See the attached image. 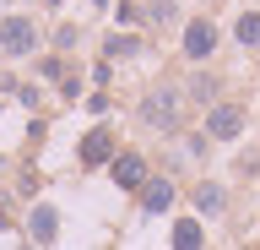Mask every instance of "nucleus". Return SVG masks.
<instances>
[{
  "label": "nucleus",
  "mask_w": 260,
  "mask_h": 250,
  "mask_svg": "<svg viewBox=\"0 0 260 250\" xmlns=\"http://www.w3.org/2000/svg\"><path fill=\"white\" fill-rule=\"evenodd\" d=\"M244 131V109L239 103H211L206 109V142H233Z\"/></svg>",
  "instance_id": "f257e3e1"
},
{
  "label": "nucleus",
  "mask_w": 260,
  "mask_h": 250,
  "mask_svg": "<svg viewBox=\"0 0 260 250\" xmlns=\"http://www.w3.org/2000/svg\"><path fill=\"white\" fill-rule=\"evenodd\" d=\"M38 49V27L27 17H6L0 22V54H32Z\"/></svg>",
  "instance_id": "f03ea898"
},
{
  "label": "nucleus",
  "mask_w": 260,
  "mask_h": 250,
  "mask_svg": "<svg viewBox=\"0 0 260 250\" xmlns=\"http://www.w3.org/2000/svg\"><path fill=\"white\" fill-rule=\"evenodd\" d=\"M217 22L211 17H190L184 22V54H190V60H211V49H217Z\"/></svg>",
  "instance_id": "7ed1b4c3"
},
{
  "label": "nucleus",
  "mask_w": 260,
  "mask_h": 250,
  "mask_svg": "<svg viewBox=\"0 0 260 250\" xmlns=\"http://www.w3.org/2000/svg\"><path fill=\"white\" fill-rule=\"evenodd\" d=\"M179 98H184V93H174V87H157V93L141 103V120H146V125H179Z\"/></svg>",
  "instance_id": "20e7f679"
},
{
  "label": "nucleus",
  "mask_w": 260,
  "mask_h": 250,
  "mask_svg": "<svg viewBox=\"0 0 260 250\" xmlns=\"http://www.w3.org/2000/svg\"><path fill=\"white\" fill-rule=\"evenodd\" d=\"M27 234H32V245H54V239H60V212H54V207H32Z\"/></svg>",
  "instance_id": "39448f33"
},
{
  "label": "nucleus",
  "mask_w": 260,
  "mask_h": 250,
  "mask_svg": "<svg viewBox=\"0 0 260 250\" xmlns=\"http://www.w3.org/2000/svg\"><path fill=\"white\" fill-rule=\"evenodd\" d=\"M114 185H125V190L146 185V163L136 158V152H119V158H114Z\"/></svg>",
  "instance_id": "423d86ee"
},
{
  "label": "nucleus",
  "mask_w": 260,
  "mask_h": 250,
  "mask_svg": "<svg viewBox=\"0 0 260 250\" xmlns=\"http://www.w3.org/2000/svg\"><path fill=\"white\" fill-rule=\"evenodd\" d=\"M119 152H114V136L109 131H92L87 142H81V163H114Z\"/></svg>",
  "instance_id": "0eeeda50"
},
{
  "label": "nucleus",
  "mask_w": 260,
  "mask_h": 250,
  "mask_svg": "<svg viewBox=\"0 0 260 250\" xmlns=\"http://www.w3.org/2000/svg\"><path fill=\"white\" fill-rule=\"evenodd\" d=\"M141 207H146V212H168V207H174V180H146Z\"/></svg>",
  "instance_id": "6e6552de"
},
{
  "label": "nucleus",
  "mask_w": 260,
  "mask_h": 250,
  "mask_svg": "<svg viewBox=\"0 0 260 250\" xmlns=\"http://www.w3.org/2000/svg\"><path fill=\"white\" fill-rule=\"evenodd\" d=\"M201 245H206L201 223H195V217H179V229H174V250H201Z\"/></svg>",
  "instance_id": "1a4fd4ad"
},
{
  "label": "nucleus",
  "mask_w": 260,
  "mask_h": 250,
  "mask_svg": "<svg viewBox=\"0 0 260 250\" xmlns=\"http://www.w3.org/2000/svg\"><path fill=\"white\" fill-rule=\"evenodd\" d=\"M233 38H239L244 49H260V11H244V17L233 22Z\"/></svg>",
  "instance_id": "9d476101"
},
{
  "label": "nucleus",
  "mask_w": 260,
  "mask_h": 250,
  "mask_svg": "<svg viewBox=\"0 0 260 250\" xmlns=\"http://www.w3.org/2000/svg\"><path fill=\"white\" fill-rule=\"evenodd\" d=\"M195 207H201V212H222V190H217V185H201V190H195Z\"/></svg>",
  "instance_id": "9b49d317"
},
{
  "label": "nucleus",
  "mask_w": 260,
  "mask_h": 250,
  "mask_svg": "<svg viewBox=\"0 0 260 250\" xmlns=\"http://www.w3.org/2000/svg\"><path fill=\"white\" fill-rule=\"evenodd\" d=\"M190 93H195V103H211V98H217V76H195Z\"/></svg>",
  "instance_id": "f8f14e48"
},
{
  "label": "nucleus",
  "mask_w": 260,
  "mask_h": 250,
  "mask_svg": "<svg viewBox=\"0 0 260 250\" xmlns=\"http://www.w3.org/2000/svg\"><path fill=\"white\" fill-rule=\"evenodd\" d=\"M152 22H174V0H157L152 6Z\"/></svg>",
  "instance_id": "ddd939ff"
}]
</instances>
